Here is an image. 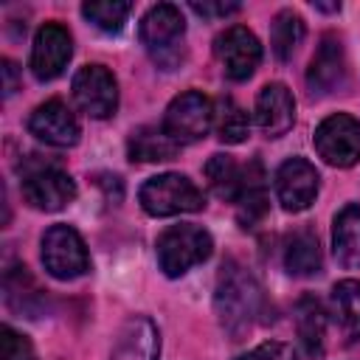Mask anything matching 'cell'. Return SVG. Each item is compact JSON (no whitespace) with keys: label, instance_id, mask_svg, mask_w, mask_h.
I'll list each match as a JSON object with an SVG mask.
<instances>
[{"label":"cell","instance_id":"1","mask_svg":"<svg viewBox=\"0 0 360 360\" xmlns=\"http://www.w3.org/2000/svg\"><path fill=\"white\" fill-rule=\"evenodd\" d=\"M262 304H264L262 287L253 278V273L233 259L225 262L222 273L217 278L214 312H217V321L231 340H239L253 326L256 315L262 312Z\"/></svg>","mask_w":360,"mask_h":360},{"label":"cell","instance_id":"2","mask_svg":"<svg viewBox=\"0 0 360 360\" xmlns=\"http://www.w3.org/2000/svg\"><path fill=\"white\" fill-rule=\"evenodd\" d=\"M155 250H158L160 270L169 278H177L183 273H188L194 264H200V262H205L211 256L214 239H211V233L205 228L191 225V222H183V225L166 228L158 236Z\"/></svg>","mask_w":360,"mask_h":360},{"label":"cell","instance_id":"3","mask_svg":"<svg viewBox=\"0 0 360 360\" xmlns=\"http://www.w3.org/2000/svg\"><path fill=\"white\" fill-rule=\"evenodd\" d=\"M138 200H141V208L152 217L191 214V211H200L205 205V197L194 186V180H188L186 174H177V172L149 177L141 186Z\"/></svg>","mask_w":360,"mask_h":360},{"label":"cell","instance_id":"4","mask_svg":"<svg viewBox=\"0 0 360 360\" xmlns=\"http://www.w3.org/2000/svg\"><path fill=\"white\" fill-rule=\"evenodd\" d=\"M39 256H42L45 270L59 281L79 278L90 270V253H87L84 239L79 236L76 228H70L65 222H56L42 233Z\"/></svg>","mask_w":360,"mask_h":360},{"label":"cell","instance_id":"5","mask_svg":"<svg viewBox=\"0 0 360 360\" xmlns=\"http://www.w3.org/2000/svg\"><path fill=\"white\" fill-rule=\"evenodd\" d=\"M186 34V20L180 14L177 6L172 3H158L152 6L143 17H141V25H138V37L143 42V48L155 56L158 65H163L166 70L177 62V45Z\"/></svg>","mask_w":360,"mask_h":360},{"label":"cell","instance_id":"6","mask_svg":"<svg viewBox=\"0 0 360 360\" xmlns=\"http://www.w3.org/2000/svg\"><path fill=\"white\" fill-rule=\"evenodd\" d=\"M160 127L177 143H194L205 138L208 129L214 127V104L200 90H186L169 101Z\"/></svg>","mask_w":360,"mask_h":360},{"label":"cell","instance_id":"7","mask_svg":"<svg viewBox=\"0 0 360 360\" xmlns=\"http://www.w3.org/2000/svg\"><path fill=\"white\" fill-rule=\"evenodd\" d=\"M312 143L329 166L349 169L360 160V121L349 112H335L318 124Z\"/></svg>","mask_w":360,"mask_h":360},{"label":"cell","instance_id":"8","mask_svg":"<svg viewBox=\"0 0 360 360\" xmlns=\"http://www.w3.org/2000/svg\"><path fill=\"white\" fill-rule=\"evenodd\" d=\"M214 53L222 65V73L231 82H245L256 73L262 62V45L253 31L245 25H231L214 39Z\"/></svg>","mask_w":360,"mask_h":360},{"label":"cell","instance_id":"9","mask_svg":"<svg viewBox=\"0 0 360 360\" xmlns=\"http://www.w3.org/2000/svg\"><path fill=\"white\" fill-rule=\"evenodd\" d=\"M73 101L90 118H110L118 107V82L104 65H84L73 76Z\"/></svg>","mask_w":360,"mask_h":360},{"label":"cell","instance_id":"10","mask_svg":"<svg viewBox=\"0 0 360 360\" xmlns=\"http://www.w3.org/2000/svg\"><path fill=\"white\" fill-rule=\"evenodd\" d=\"M22 200L37 211H62L76 200V183L56 166H37L22 174Z\"/></svg>","mask_w":360,"mask_h":360},{"label":"cell","instance_id":"11","mask_svg":"<svg viewBox=\"0 0 360 360\" xmlns=\"http://www.w3.org/2000/svg\"><path fill=\"white\" fill-rule=\"evenodd\" d=\"M318 172L307 158H290L276 172V197L284 211H307L318 197Z\"/></svg>","mask_w":360,"mask_h":360},{"label":"cell","instance_id":"12","mask_svg":"<svg viewBox=\"0 0 360 360\" xmlns=\"http://www.w3.org/2000/svg\"><path fill=\"white\" fill-rule=\"evenodd\" d=\"M346 73H349V68H346V51H343L340 37H335V34L321 37V45L307 68L309 96L323 98V96L340 90L346 84Z\"/></svg>","mask_w":360,"mask_h":360},{"label":"cell","instance_id":"13","mask_svg":"<svg viewBox=\"0 0 360 360\" xmlns=\"http://www.w3.org/2000/svg\"><path fill=\"white\" fill-rule=\"evenodd\" d=\"M70 56H73V39H70L68 28L59 22H45L34 37L31 73L39 82H51L68 68Z\"/></svg>","mask_w":360,"mask_h":360},{"label":"cell","instance_id":"14","mask_svg":"<svg viewBox=\"0 0 360 360\" xmlns=\"http://www.w3.org/2000/svg\"><path fill=\"white\" fill-rule=\"evenodd\" d=\"M28 132H31L34 138H39L42 143H48V146L68 149V146L79 143L82 127H79L73 110H70L65 101L51 98V101L39 104V107L28 115Z\"/></svg>","mask_w":360,"mask_h":360},{"label":"cell","instance_id":"15","mask_svg":"<svg viewBox=\"0 0 360 360\" xmlns=\"http://www.w3.org/2000/svg\"><path fill=\"white\" fill-rule=\"evenodd\" d=\"M256 124L267 138H281L295 124V98L287 84L270 82L256 96Z\"/></svg>","mask_w":360,"mask_h":360},{"label":"cell","instance_id":"16","mask_svg":"<svg viewBox=\"0 0 360 360\" xmlns=\"http://www.w3.org/2000/svg\"><path fill=\"white\" fill-rule=\"evenodd\" d=\"M158 354H160L158 326L149 318L135 315L121 326L110 360H158Z\"/></svg>","mask_w":360,"mask_h":360},{"label":"cell","instance_id":"17","mask_svg":"<svg viewBox=\"0 0 360 360\" xmlns=\"http://www.w3.org/2000/svg\"><path fill=\"white\" fill-rule=\"evenodd\" d=\"M332 250L338 264L360 270V205H346L332 222Z\"/></svg>","mask_w":360,"mask_h":360},{"label":"cell","instance_id":"18","mask_svg":"<svg viewBox=\"0 0 360 360\" xmlns=\"http://www.w3.org/2000/svg\"><path fill=\"white\" fill-rule=\"evenodd\" d=\"M177 149H180V143L163 127H138L129 135V143H127L129 160H138V163L172 160L177 155Z\"/></svg>","mask_w":360,"mask_h":360},{"label":"cell","instance_id":"19","mask_svg":"<svg viewBox=\"0 0 360 360\" xmlns=\"http://www.w3.org/2000/svg\"><path fill=\"white\" fill-rule=\"evenodd\" d=\"M236 217L245 228H253V222H259L267 211V186H264V172L259 166V160H253L245 174H242V188L236 194Z\"/></svg>","mask_w":360,"mask_h":360},{"label":"cell","instance_id":"20","mask_svg":"<svg viewBox=\"0 0 360 360\" xmlns=\"http://www.w3.org/2000/svg\"><path fill=\"white\" fill-rule=\"evenodd\" d=\"M321 245H318V236L307 228L295 231L287 245H284V267L290 276L295 278H309L315 273H321Z\"/></svg>","mask_w":360,"mask_h":360},{"label":"cell","instance_id":"21","mask_svg":"<svg viewBox=\"0 0 360 360\" xmlns=\"http://www.w3.org/2000/svg\"><path fill=\"white\" fill-rule=\"evenodd\" d=\"M3 292H6V304L14 312H25L28 318H37L39 309H42V304H45L42 290L37 287V281L28 273V267H22V264H17V267H11L6 273Z\"/></svg>","mask_w":360,"mask_h":360},{"label":"cell","instance_id":"22","mask_svg":"<svg viewBox=\"0 0 360 360\" xmlns=\"http://www.w3.org/2000/svg\"><path fill=\"white\" fill-rule=\"evenodd\" d=\"M295 329H298L304 352L309 357H318L323 352V338H326V312L318 298L304 295L295 304Z\"/></svg>","mask_w":360,"mask_h":360},{"label":"cell","instance_id":"23","mask_svg":"<svg viewBox=\"0 0 360 360\" xmlns=\"http://www.w3.org/2000/svg\"><path fill=\"white\" fill-rule=\"evenodd\" d=\"M332 309L349 340H360V281L346 278L332 287Z\"/></svg>","mask_w":360,"mask_h":360},{"label":"cell","instance_id":"24","mask_svg":"<svg viewBox=\"0 0 360 360\" xmlns=\"http://www.w3.org/2000/svg\"><path fill=\"white\" fill-rule=\"evenodd\" d=\"M307 28H304V20L301 14H295L292 8H284L273 17V25H270V48L276 53L278 62H287L295 56L301 39H304Z\"/></svg>","mask_w":360,"mask_h":360},{"label":"cell","instance_id":"25","mask_svg":"<svg viewBox=\"0 0 360 360\" xmlns=\"http://www.w3.org/2000/svg\"><path fill=\"white\" fill-rule=\"evenodd\" d=\"M242 174L245 172L239 169V163L231 155H222V152L211 155L208 163H205V180H208L211 191L222 200H231V202L236 200V194L242 188Z\"/></svg>","mask_w":360,"mask_h":360},{"label":"cell","instance_id":"26","mask_svg":"<svg viewBox=\"0 0 360 360\" xmlns=\"http://www.w3.org/2000/svg\"><path fill=\"white\" fill-rule=\"evenodd\" d=\"M214 129H217L219 141L242 143L248 138V132H250V118H248V112L231 96H222L214 104Z\"/></svg>","mask_w":360,"mask_h":360},{"label":"cell","instance_id":"27","mask_svg":"<svg viewBox=\"0 0 360 360\" xmlns=\"http://www.w3.org/2000/svg\"><path fill=\"white\" fill-rule=\"evenodd\" d=\"M129 11H132V6L124 0H90L82 6V14L101 31H121Z\"/></svg>","mask_w":360,"mask_h":360},{"label":"cell","instance_id":"28","mask_svg":"<svg viewBox=\"0 0 360 360\" xmlns=\"http://www.w3.org/2000/svg\"><path fill=\"white\" fill-rule=\"evenodd\" d=\"M0 357L3 360H37L31 340L11 326L0 329Z\"/></svg>","mask_w":360,"mask_h":360},{"label":"cell","instance_id":"29","mask_svg":"<svg viewBox=\"0 0 360 360\" xmlns=\"http://www.w3.org/2000/svg\"><path fill=\"white\" fill-rule=\"evenodd\" d=\"M236 360H298V357H295V352H292L290 343L267 340V343H259L256 349H250L248 354H242Z\"/></svg>","mask_w":360,"mask_h":360},{"label":"cell","instance_id":"30","mask_svg":"<svg viewBox=\"0 0 360 360\" xmlns=\"http://www.w3.org/2000/svg\"><path fill=\"white\" fill-rule=\"evenodd\" d=\"M191 11H197L200 17H225L239 11V3H191Z\"/></svg>","mask_w":360,"mask_h":360},{"label":"cell","instance_id":"31","mask_svg":"<svg viewBox=\"0 0 360 360\" xmlns=\"http://www.w3.org/2000/svg\"><path fill=\"white\" fill-rule=\"evenodd\" d=\"M0 73H3V96L8 98V96H14V90H17V82H20L17 65H14L11 59H3V68H0Z\"/></svg>","mask_w":360,"mask_h":360},{"label":"cell","instance_id":"32","mask_svg":"<svg viewBox=\"0 0 360 360\" xmlns=\"http://www.w3.org/2000/svg\"><path fill=\"white\" fill-rule=\"evenodd\" d=\"M318 11H340V3H312Z\"/></svg>","mask_w":360,"mask_h":360}]
</instances>
